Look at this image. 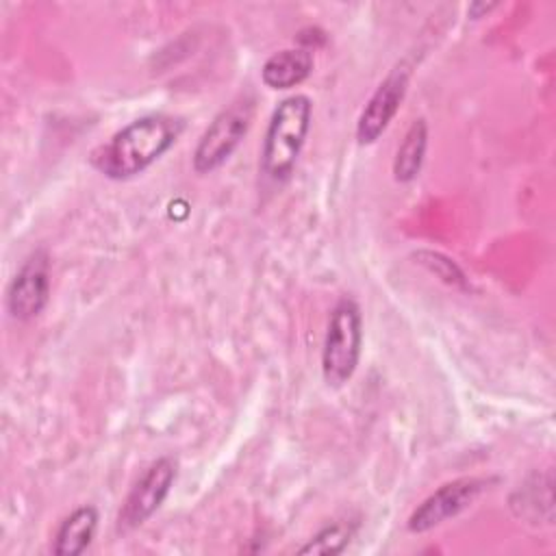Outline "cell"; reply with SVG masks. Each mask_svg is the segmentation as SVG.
I'll return each mask as SVG.
<instances>
[{
    "label": "cell",
    "instance_id": "1",
    "mask_svg": "<svg viewBox=\"0 0 556 556\" xmlns=\"http://www.w3.org/2000/svg\"><path fill=\"white\" fill-rule=\"evenodd\" d=\"M185 124L172 115H143L117 130L91 154V165L113 180H126L156 163L180 137Z\"/></svg>",
    "mask_w": 556,
    "mask_h": 556
},
{
    "label": "cell",
    "instance_id": "2",
    "mask_svg": "<svg viewBox=\"0 0 556 556\" xmlns=\"http://www.w3.org/2000/svg\"><path fill=\"white\" fill-rule=\"evenodd\" d=\"M313 119V102L304 93L287 96L271 111L263 150L261 172L271 182H285L300 159Z\"/></svg>",
    "mask_w": 556,
    "mask_h": 556
},
{
    "label": "cell",
    "instance_id": "3",
    "mask_svg": "<svg viewBox=\"0 0 556 556\" xmlns=\"http://www.w3.org/2000/svg\"><path fill=\"white\" fill-rule=\"evenodd\" d=\"M363 348V317L354 298L343 295L330 311L324 348L321 376L328 387H343L356 371Z\"/></svg>",
    "mask_w": 556,
    "mask_h": 556
},
{
    "label": "cell",
    "instance_id": "4",
    "mask_svg": "<svg viewBox=\"0 0 556 556\" xmlns=\"http://www.w3.org/2000/svg\"><path fill=\"white\" fill-rule=\"evenodd\" d=\"M252 115V96H239L226 109H222L198 139V146L193 150V172L211 174L222 167L248 135Z\"/></svg>",
    "mask_w": 556,
    "mask_h": 556
},
{
    "label": "cell",
    "instance_id": "5",
    "mask_svg": "<svg viewBox=\"0 0 556 556\" xmlns=\"http://www.w3.org/2000/svg\"><path fill=\"white\" fill-rule=\"evenodd\" d=\"M178 476V460L172 456H159L130 486L122 508L117 513V532L126 534L143 526L165 502Z\"/></svg>",
    "mask_w": 556,
    "mask_h": 556
},
{
    "label": "cell",
    "instance_id": "6",
    "mask_svg": "<svg viewBox=\"0 0 556 556\" xmlns=\"http://www.w3.org/2000/svg\"><path fill=\"white\" fill-rule=\"evenodd\" d=\"M486 489H489V480L478 476H465V478L445 482L410 513L406 528L415 534L428 532L445 523L447 519L460 515L463 510H467Z\"/></svg>",
    "mask_w": 556,
    "mask_h": 556
},
{
    "label": "cell",
    "instance_id": "7",
    "mask_svg": "<svg viewBox=\"0 0 556 556\" xmlns=\"http://www.w3.org/2000/svg\"><path fill=\"white\" fill-rule=\"evenodd\" d=\"M50 295V263L43 250H35L17 269L7 289V311L17 321L37 317Z\"/></svg>",
    "mask_w": 556,
    "mask_h": 556
},
{
    "label": "cell",
    "instance_id": "8",
    "mask_svg": "<svg viewBox=\"0 0 556 556\" xmlns=\"http://www.w3.org/2000/svg\"><path fill=\"white\" fill-rule=\"evenodd\" d=\"M408 76H410V70L406 65H397L376 87V91L367 100L356 122L358 143L369 146L387 130V126L391 124V119L395 117V113L404 102V96L408 89Z\"/></svg>",
    "mask_w": 556,
    "mask_h": 556
},
{
    "label": "cell",
    "instance_id": "9",
    "mask_svg": "<svg viewBox=\"0 0 556 556\" xmlns=\"http://www.w3.org/2000/svg\"><path fill=\"white\" fill-rule=\"evenodd\" d=\"M313 72V54L306 48H285L274 52L261 70V78L269 89H291Z\"/></svg>",
    "mask_w": 556,
    "mask_h": 556
},
{
    "label": "cell",
    "instance_id": "10",
    "mask_svg": "<svg viewBox=\"0 0 556 556\" xmlns=\"http://www.w3.org/2000/svg\"><path fill=\"white\" fill-rule=\"evenodd\" d=\"M98 530V510L91 504L74 508L56 528L52 552L56 556H78L83 554Z\"/></svg>",
    "mask_w": 556,
    "mask_h": 556
},
{
    "label": "cell",
    "instance_id": "11",
    "mask_svg": "<svg viewBox=\"0 0 556 556\" xmlns=\"http://www.w3.org/2000/svg\"><path fill=\"white\" fill-rule=\"evenodd\" d=\"M428 148V124L424 117L413 119L408 130L404 132L402 143L395 150L393 159V178L397 182H410L419 176Z\"/></svg>",
    "mask_w": 556,
    "mask_h": 556
},
{
    "label": "cell",
    "instance_id": "12",
    "mask_svg": "<svg viewBox=\"0 0 556 556\" xmlns=\"http://www.w3.org/2000/svg\"><path fill=\"white\" fill-rule=\"evenodd\" d=\"M356 526L350 521H334L324 526L317 534H313L306 545H302L298 552L300 554H341L350 539L354 536Z\"/></svg>",
    "mask_w": 556,
    "mask_h": 556
},
{
    "label": "cell",
    "instance_id": "13",
    "mask_svg": "<svg viewBox=\"0 0 556 556\" xmlns=\"http://www.w3.org/2000/svg\"><path fill=\"white\" fill-rule=\"evenodd\" d=\"M415 258L428 269L432 271L439 280H443L445 285L450 287H456V289H469V280L465 276V271L445 254L441 252H432V250H419L415 254Z\"/></svg>",
    "mask_w": 556,
    "mask_h": 556
},
{
    "label": "cell",
    "instance_id": "14",
    "mask_svg": "<svg viewBox=\"0 0 556 556\" xmlns=\"http://www.w3.org/2000/svg\"><path fill=\"white\" fill-rule=\"evenodd\" d=\"M497 7V2H473V4H469V9H467V15L469 17H473V20H478V17H484V13H489V11H493Z\"/></svg>",
    "mask_w": 556,
    "mask_h": 556
}]
</instances>
